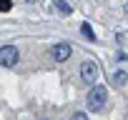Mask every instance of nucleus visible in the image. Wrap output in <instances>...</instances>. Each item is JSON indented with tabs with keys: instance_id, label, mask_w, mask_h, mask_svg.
Instances as JSON below:
<instances>
[{
	"instance_id": "nucleus-2",
	"label": "nucleus",
	"mask_w": 128,
	"mask_h": 120,
	"mask_svg": "<svg viewBox=\"0 0 128 120\" xmlns=\"http://www.w3.org/2000/svg\"><path fill=\"white\" fill-rule=\"evenodd\" d=\"M18 58H20V53H18L15 45H3L0 48V65L3 68H15Z\"/></svg>"
},
{
	"instance_id": "nucleus-9",
	"label": "nucleus",
	"mask_w": 128,
	"mask_h": 120,
	"mask_svg": "<svg viewBox=\"0 0 128 120\" xmlns=\"http://www.w3.org/2000/svg\"><path fill=\"white\" fill-rule=\"evenodd\" d=\"M116 60H120V63H126V60H128V53H123V50H120V53H116Z\"/></svg>"
},
{
	"instance_id": "nucleus-1",
	"label": "nucleus",
	"mask_w": 128,
	"mask_h": 120,
	"mask_svg": "<svg viewBox=\"0 0 128 120\" xmlns=\"http://www.w3.org/2000/svg\"><path fill=\"white\" fill-rule=\"evenodd\" d=\"M106 95H108V90L103 88V85H93V90L88 93V98H86V103H88V110H93V113H100L103 110V105H106Z\"/></svg>"
},
{
	"instance_id": "nucleus-10",
	"label": "nucleus",
	"mask_w": 128,
	"mask_h": 120,
	"mask_svg": "<svg viewBox=\"0 0 128 120\" xmlns=\"http://www.w3.org/2000/svg\"><path fill=\"white\" fill-rule=\"evenodd\" d=\"M70 120H90V118H88V115H86V113H76V115H73V118H70Z\"/></svg>"
},
{
	"instance_id": "nucleus-7",
	"label": "nucleus",
	"mask_w": 128,
	"mask_h": 120,
	"mask_svg": "<svg viewBox=\"0 0 128 120\" xmlns=\"http://www.w3.org/2000/svg\"><path fill=\"white\" fill-rule=\"evenodd\" d=\"M80 33H83V38H86V40H96V33H93L90 23H83V25H80Z\"/></svg>"
},
{
	"instance_id": "nucleus-11",
	"label": "nucleus",
	"mask_w": 128,
	"mask_h": 120,
	"mask_svg": "<svg viewBox=\"0 0 128 120\" xmlns=\"http://www.w3.org/2000/svg\"><path fill=\"white\" fill-rule=\"evenodd\" d=\"M28 3H35V0H28Z\"/></svg>"
},
{
	"instance_id": "nucleus-4",
	"label": "nucleus",
	"mask_w": 128,
	"mask_h": 120,
	"mask_svg": "<svg viewBox=\"0 0 128 120\" xmlns=\"http://www.w3.org/2000/svg\"><path fill=\"white\" fill-rule=\"evenodd\" d=\"M50 58L55 60V63H66V60L70 58V45H68V43H58V45L50 50Z\"/></svg>"
},
{
	"instance_id": "nucleus-6",
	"label": "nucleus",
	"mask_w": 128,
	"mask_h": 120,
	"mask_svg": "<svg viewBox=\"0 0 128 120\" xmlns=\"http://www.w3.org/2000/svg\"><path fill=\"white\" fill-rule=\"evenodd\" d=\"M53 5H55V8H58L63 15H70V13H73V8L66 3V0H53Z\"/></svg>"
},
{
	"instance_id": "nucleus-3",
	"label": "nucleus",
	"mask_w": 128,
	"mask_h": 120,
	"mask_svg": "<svg viewBox=\"0 0 128 120\" xmlns=\"http://www.w3.org/2000/svg\"><path fill=\"white\" fill-rule=\"evenodd\" d=\"M80 78H83L86 85H96V80H98V65L90 63V60H86V63L80 65Z\"/></svg>"
},
{
	"instance_id": "nucleus-5",
	"label": "nucleus",
	"mask_w": 128,
	"mask_h": 120,
	"mask_svg": "<svg viewBox=\"0 0 128 120\" xmlns=\"http://www.w3.org/2000/svg\"><path fill=\"white\" fill-rule=\"evenodd\" d=\"M110 83H113V85H118V88H123V85L128 83V73L116 70V73H113V78H110Z\"/></svg>"
},
{
	"instance_id": "nucleus-8",
	"label": "nucleus",
	"mask_w": 128,
	"mask_h": 120,
	"mask_svg": "<svg viewBox=\"0 0 128 120\" xmlns=\"http://www.w3.org/2000/svg\"><path fill=\"white\" fill-rule=\"evenodd\" d=\"M13 8V0H0V13H8Z\"/></svg>"
}]
</instances>
